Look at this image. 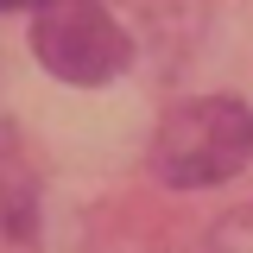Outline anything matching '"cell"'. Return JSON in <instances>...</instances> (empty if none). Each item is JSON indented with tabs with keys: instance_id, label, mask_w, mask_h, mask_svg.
I'll return each instance as SVG.
<instances>
[{
	"instance_id": "obj_2",
	"label": "cell",
	"mask_w": 253,
	"mask_h": 253,
	"mask_svg": "<svg viewBox=\"0 0 253 253\" xmlns=\"http://www.w3.org/2000/svg\"><path fill=\"white\" fill-rule=\"evenodd\" d=\"M32 57L63 83L95 89V83L126 70L133 38L114 26V13L101 0H44L38 19H32Z\"/></svg>"
},
{
	"instance_id": "obj_1",
	"label": "cell",
	"mask_w": 253,
	"mask_h": 253,
	"mask_svg": "<svg viewBox=\"0 0 253 253\" xmlns=\"http://www.w3.org/2000/svg\"><path fill=\"white\" fill-rule=\"evenodd\" d=\"M253 158V108L234 95H203L177 101L152 139V171L171 190H203L241 177Z\"/></svg>"
},
{
	"instance_id": "obj_3",
	"label": "cell",
	"mask_w": 253,
	"mask_h": 253,
	"mask_svg": "<svg viewBox=\"0 0 253 253\" xmlns=\"http://www.w3.org/2000/svg\"><path fill=\"white\" fill-rule=\"evenodd\" d=\"M203 253H253V209H241V215H221Z\"/></svg>"
},
{
	"instance_id": "obj_4",
	"label": "cell",
	"mask_w": 253,
	"mask_h": 253,
	"mask_svg": "<svg viewBox=\"0 0 253 253\" xmlns=\"http://www.w3.org/2000/svg\"><path fill=\"white\" fill-rule=\"evenodd\" d=\"M6 6H44V0H0V13H6Z\"/></svg>"
}]
</instances>
